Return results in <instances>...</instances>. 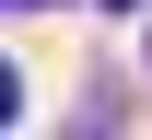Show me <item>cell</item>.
<instances>
[{
    "instance_id": "cell-1",
    "label": "cell",
    "mask_w": 152,
    "mask_h": 140,
    "mask_svg": "<svg viewBox=\"0 0 152 140\" xmlns=\"http://www.w3.org/2000/svg\"><path fill=\"white\" fill-rule=\"evenodd\" d=\"M117 12H129V0H117Z\"/></svg>"
},
{
    "instance_id": "cell-2",
    "label": "cell",
    "mask_w": 152,
    "mask_h": 140,
    "mask_svg": "<svg viewBox=\"0 0 152 140\" xmlns=\"http://www.w3.org/2000/svg\"><path fill=\"white\" fill-rule=\"evenodd\" d=\"M23 12H35V0H23Z\"/></svg>"
}]
</instances>
